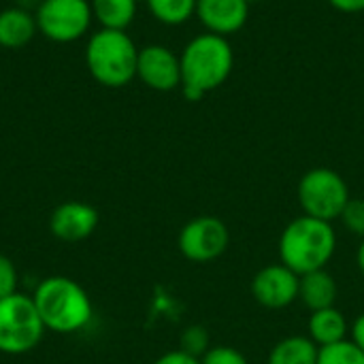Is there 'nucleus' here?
Segmentation results:
<instances>
[{
	"instance_id": "1",
	"label": "nucleus",
	"mask_w": 364,
	"mask_h": 364,
	"mask_svg": "<svg viewBox=\"0 0 364 364\" xmlns=\"http://www.w3.org/2000/svg\"><path fill=\"white\" fill-rule=\"evenodd\" d=\"M181 92L198 102L205 94L224 85L235 66V53L226 36L211 32L194 36L181 51Z\"/></svg>"
},
{
	"instance_id": "2",
	"label": "nucleus",
	"mask_w": 364,
	"mask_h": 364,
	"mask_svg": "<svg viewBox=\"0 0 364 364\" xmlns=\"http://www.w3.org/2000/svg\"><path fill=\"white\" fill-rule=\"evenodd\" d=\"M32 301L45 324V331L58 335H75L83 331L94 316V305L85 288L64 275H53L43 279Z\"/></svg>"
},
{
	"instance_id": "3",
	"label": "nucleus",
	"mask_w": 364,
	"mask_h": 364,
	"mask_svg": "<svg viewBox=\"0 0 364 364\" xmlns=\"http://www.w3.org/2000/svg\"><path fill=\"white\" fill-rule=\"evenodd\" d=\"M337 252V232L331 222L309 215L294 218L279 235V260L299 277L326 269Z\"/></svg>"
},
{
	"instance_id": "4",
	"label": "nucleus",
	"mask_w": 364,
	"mask_h": 364,
	"mask_svg": "<svg viewBox=\"0 0 364 364\" xmlns=\"http://www.w3.org/2000/svg\"><path fill=\"white\" fill-rule=\"evenodd\" d=\"M139 47L126 30L100 28L87 38L85 64L92 79L105 87H124L136 77Z\"/></svg>"
},
{
	"instance_id": "5",
	"label": "nucleus",
	"mask_w": 364,
	"mask_h": 364,
	"mask_svg": "<svg viewBox=\"0 0 364 364\" xmlns=\"http://www.w3.org/2000/svg\"><path fill=\"white\" fill-rule=\"evenodd\" d=\"M45 335V324L32 296L15 292L0 299V354L23 356L32 352Z\"/></svg>"
},
{
	"instance_id": "6",
	"label": "nucleus",
	"mask_w": 364,
	"mask_h": 364,
	"mask_svg": "<svg viewBox=\"0 0 364 364\" xmlns=\"http://www.w3.org/2000/svg\"><path fill=\"white\" fill-rule=\"evenodd\" d=\"M296 198L303 209V215L335 222L341 218L346 205L350 203V188L346 179L326 166L307 171L296 188Z\"/></svg>"
},
{
	"instance_id": "7",
	"label": "nucleus",
	"mask_w": 364,
	"mask_h": 364,
	"mask_svg": "<svg viewBox=\"0 0 364 364\" xmlns=\"http://www.w3.org/2000/svg\"><path fill=\"white\" fill-rule=\"evenodd\" d=\"M36 30L53 43H75L92 26L90 0H43L34 13Z\"/></svg>"
},
{
	"instance_id": "8",
	"label": "nucleus",
	"mask_w": 364,
	"mask_h": 364,
	"mask_svg": "<svg viewBox=\"0 0 364 364\" xmlns=\"http://www.w3.org/2000/svg\"><path fill=\"white\" fill-rule=\"evenodd\" d=\"M230 245L228 226L215 215H198L183 224L177 237L181 256L196 264H207L224 256Z\"/></svg>"
},
{
	"instance_id": "9",
	"label": "nucleus",
	"mask_w": 364,
	"mask_h": 364,
	"mask_svg": "<svg viewBox=\"0 0 364 364\" xmlns=\"http://www.w3.org/2000/svg\"><path fill=\"white\" fill-rule=\"evenodd\" d=\"M299 275L286 264L262 267L252 279V296L267 309H286L299 299Z\"/></svg>"
},
{
	"instance_id": "10",
	"label": "nucleus",
	"mask_w": 364,
	"mask_h": 364,
	"mask_svg": "<svg viewBox=\"0 0 364 364\" xmlns=\"http://www.w3.org/2000/svg\"><path fill=\"white\" fill-rule=\"evenodd\" d=\"M136 77L156 92H173L181 87V60L164 45H147L139 49Z\"/></svg>"
},
{
	"instance_id": "11",
	"label": "nucleus",
	"mask_w": 364,
	"mask_h": 364,
	"mask_svg": "<svg viewBox=\"0 0 364 364\" xmlns=\"http://www.w3.org/2000/svg\"><path fill=\"white\" fill-rule=\"evenodd\" d=\"M100 222V213L90 203L66 200L58 205L49 215V230L64 243H77L87 239Z\"/></svg>"
},
{
	"instance_id": "12",
	"label": "nucleus",
	"mask_w": 364,
	"mask_h": 364,
	"mask_svg": "<svg viewBox=\"0 0 364 364\" xmlns=\"http://www.w3.org/2000/svg\"><path fill=\"white\" fill-rule=\"evenodd\" d=\"M196 15L207 32L230 36L245 26L250 4L245 0H198Z\"/></svg>"
},
{
	"instance_id": "13",
	"label": "nucleus",
	"mask_w": 364,
	"mask_h": 364,
	"mask_svg": "<svg viewBox=\"0 0 364 364\" xmlns=\"http://www.w3.org/2000/svg\"><path fill=\"white\" fill-rule=\"evenodd\" d=\"M337 294H339L337 282L326 269L305 273L299 279V301L309 311H320V309H326V307H335Z\"/></svg>"
},
{
	"instance_id": "14",
	"label": "nucleus",
	"mask_w": 364,
	"mask_h": 364,
	"mask_svg": "<svg viewBox=\"0 0 364 364\" xmlns=\"http://www.w3.org/2000/svg\"><path fill=\"white\" fill-rule=\"evenodd\" d=\"M307 333H309L307 337L318 348H326V346L346 341L350 333V324L337 307H326L320 311H311L309 322H307Z\"/></svg>"
},
{
	"instance_id": "15",
	"label": "nucleus",
	"mask_w": 364,
	"mask_h": 364,
	"mask_svg": "<svg viewBox=\"0 0 364 364\" xmlns=\"http://www.w3.org/2000/svg\"><path fill=\"white\" fill-rule=\"evenodd\" d=\"M36 32V19L26 9L11 6L0 11V47L19 49L28 45Z\"/></svg>"
},
{
	"instance_id": "16",
	"label": "nucleus",
	"mask_w": 364,
	"mask_h": 364,
	"mask_svg": "<svg viewBox=\"0 0 364 364\" xmlns=\"http://www.w3.org/2000/svg\"><path fill=\"white\" fill-rule=\"evenodd\" d=\"M318 346L303 335H292L277 341L267 364H318Z\"/></svg>"
},
{
	"instance_id": "17",
	"label": "nucleus",
	"mask_w": 364,
	"mask_h": 364,
	"mask_svg": "<svg viewBox=\"0 0 364 364\" xmlns=\"http://www.w3.org/2000/svg\"><path fill=\"white\" fill-rule=\"evenodd\" d=\"M92 15L107 30H126L136 17V0H90Z\"/></svg>"
},
{
	"instance_id": "18",
	"label": "nucleus",
	"mask_w": 364,
	"mask_h": 364,
	"mask_svg": "<svg viewBox=\"0 0 364 364\" xmlns=\"http://www.w3.org/2000/svg\"><path fill=\"white\" fill-rule=\"evenodd\" d=\"M149 13L166 26H181L196 15L198 0H145Z\"/></svg>"
},
{
	"instance_id": "19",
	"label": "nucleus",
	"mask_w": 364,
	"mask_h": 364,
	"mask_svg": "<svg viewBox=\"0 0 364 364\" xmlns=\"http://www.w3.org/2000/svg\"><path fill=\"white\" fill-rule=\"evenodd\" d=\"M318 364H364V352L360 348L346 339L318 350Z\"/></svg>"
},
{
	"instance_id": "20",
	"label": "nucleus",
	"mask_w": 364,
	"mask_h": 364,
	"mask_svg": "<svg viewBox=\"0 0 364 364\" xmlns=\"http://www.w3.org/2000/svg\"><path fill=\"white\" fill-rule=\"evenodd\" d=\"M179 350H183V352H186V354H190V356L203 358V356L211 350V337H209L207 328H205V326H200V324H192V326H188V328L181 333Z\"/></svg>"
},
{
	"instance_id": "21",
	"label": "nucleus",
	"mask_w": 364,
	"mask_h": 364,
	"mask_svg": "<svg viewBox=\"0 0 364 364\" xmlns=\"http://www.w3.org/2000/svg\"><path fill=\"white\" fill-rule=\"evenodd\" d=\"M339 220L352 235L364 239V198H350Z\"/></svg>"
},
{
	"instance_id": "22",
	"label": "nucleus",
	"mask_w": 364,
	"mask_h": 364,
	"mask_svg": "<svg viewBox=\"0 0 364 364\" xmlns=\"http://www.w3.org/2000/svg\"><path fill=\"white\" fill-rule=\"evenodd\" d=\"M200 364H250L247 358L237 350V348H230V346H215L211 348L203 358Z\"/></svg>"
},
{
	"instance_id": "23",
	"label": "nucleus",
	"mask_w": 364,
	"mask_h": 364,
	"mask_svg": "<svg viewBox=\"0 0 364 364\" xmlns=\"http://www.w3.org/2000/svg\"><path fill=\"white\" fill-rule=\"evenodd\" d=\"M17 284H19V275L15 262L9 256L0 254V299L15 294Z\"/></svg>"
},
{
	"instance_id": "24",
	"label": "nucleus",
	"mask_w": 364,
	"mask_h": 364,
	"mask_svg": "<svg viewBox=\"0 0 364 364\" xmlns=\"http://www.w3.org/2000/svg\"><path fill=\"white\" fill-rule=\"evenodd\" d=\"M154 364H200V358L190 356L183 350H173V352L162 354Z\"/></svg>"
},
{
	"instance_id": "25",
	"label": "nucleus",
	"mask_w": 364,
	"mask_h": 364,
	"mask_svg": "<svg viewBox=\"0 0 364 364\" xmlns=\"http://www.w3.org/2000/svg\"><path fill=\"white\" fill-rule=\"evenodd\" d=\"M350 337H352L350 341H354L360 348V352H364V314H360L350 326Z\"/></svg>"
},
{
	"instance_id": "26",
	"label": "nucleus",
	"mask_w": 364,
	"mask_h": 364,
	"mask_svg": "<svg viewBox=\"0 0 364 364\" xmlns=\"http://www.w3.org/2000/svg\"><path fill=\"white\" fill-rule=\"evenodd\" d=\"M337 11L343 13H360L364 11V0H328Z\"/></svg>"
},
{
	"instance_id": "27",
	"label": "nucleus",
	"mask_w": 364,
	"mask_h": 364,
	"mask_svg": "<svg viewBox=\"0 0 364 364\" xmlns=\"http://www.w3.org/2000/svg\"><path fill=\"white\" fill-rule=\"evenodd\" d=\"M356 264H358V271H360V275L364 277V239L360 241L358 250H356Z\"/></svg>"
},
{
	"instance_id": "28",
	"label": "nucleus",
	"mask_w": 364,
	"mask_h": 364,
	"mask_svg": "<svg viewBox=\"0 0 364 364\" xmlns=\"http://www.w3.org/2000/svg\"><path fill=\"white\" fill-rule=\"evenodd\" d=\"M245 2H247V4H252V2H258V0H245Z\"/></svg>"
}]
</instances>
